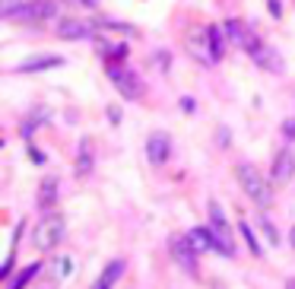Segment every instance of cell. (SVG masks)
<instances>
[{"instance_id": "1", "label": "cell", "mask_w": 295, "mask_h": 289, "mask_svg": "<svg viewBox=\"0 0 295 289\" xmlns=\"http://www.w3.org/2000/svg\"><path fill=\"white\" fill-rule=\"evenodd\" d=\"M226 29L219 26H207V29H197L184 39V48L191 51L194 61H204V64H216L223 58V45H226Z\"/></svg>"}, {"instance_id": "2", "label": "cell", "mask_w": 295, "mask_h": 289, "mask_svg": "<svg viewBox=\"0 0 295 289\" xmlns=\"http://www.w3.org/2000/svg\"><path fill=\"white\" fill-rule=\"evenodd\" d=\"M235 175H238V185H242V191H245L261 210H270V207H273V188H270L267 178L251 166V162H242V166L235 169Z\"/></svg>"}, {"instance_id": "3", "label": "cell", "mask_w": 295, "mask_h": 289, "mask_svg": "<svg viewBox=\"0 0 295 289\" xmlns=\"http://www.w3.org/2000/svg\"><path fill=\"white\" fill-rule=\"evenodd\" d=\"M61 239H64V216L61 213H48L32 232V242L39 251H54L61 245Z\"/></svg>"}, {"instance_id": "4", "label": "cell", "mask_w": 295, "mask_h": 289, "mask_svg": "<svg viewBox=\"0 0 295 289\" xmlns=\"http://www.w3.org/2000/svg\"><path fill=\"white\" fill-rule=\"evenodd\" d=\"M108 80L115 83V89L127 99V102H137V99H143V83H140V77L134 74L127 64H108Z\"/></svg>"}, {"instance_id": "5", "label": "cell", "mask_w": 295, "mask_h": 289, "mask_svg": "<svg viewBox=\"0 0 295 289\" xmlns=\"http://www.w3.org/2000/svg\"><path fill=\"white\" fill-rule=\"evenodd\" d=\"M210 226H213V232H216V242H219V255L223 258H235V232H232V226H229V220L223 216V207H219L216 201L210 204Z\"/></svg>"}, {"instance_id": "6", "label": "cell", "mask_w": 295, "mask_h": 289, "mask_svg": "<svg viewBox=\"0 0 295 289\" xmlns=\"http://www.w3.org/2000/svg\"><path fill=\"white\" fill-rule=\"evenodd\" d=\"M251 58H254V64L257 67H264V70H270V74H283V58L276 54L270 45H264L257 35H251V42H248V48H245Z\"/></svg>"}, {"instance_id": "7", "label": "cell", "mask_w": 295, "mask_h": 289, "mask_svg": "<svg viewBox=\"0 0 295 289\" xmlns=\"http://www.w3.org/2000/svg\"><path fill=\"white\" fill-rule=\"evenodd\" d=\"M197 255H200V251H197L191 236H175L172 239V258H175L178 267L188 270V274H197Z\"/></svg>"}, {"instance_id": "8", "label": "cell", "mask_w": 295, "mask_h": 289, "mask_svg": "<svg viewBox=\"0 0 295 289\" xmlns=\"http://www.w3.org/2000/svg\"><path fill=\"white\" fill-rule=\"evenodd\" d=\"M54 4H45V0H35V4H29V7H20V10H13L7 20L10 23H39V20H51L54 16Z\"/></svg>"}, {"instance_id": "9", "label": "cell", "mask_w": 295, "mask_h": 289, "mask_svg": "<svg viewBox=\"0 0 295 289\" xmlns=\"http://www.w3.org/2000/svg\"><path fill=\"white\" fill-rule=\"evenodd\" d=\"M169 156H172V137L165 131L150 134V140H146V159L153 166H162V162H169Z\"/></svg>"}, {"instance_id": "10", "label": "cell", "mask_w": 295, "mask_h": 289, "mask_svg": "<svg viewBox=\"0 0 295 289\" xmlns=\"http://www.w3.org/2000/svg\"><path fill=\"white\" fill-rule=\"evenodd\" d=\"M92 32H96V23H89V20H77V16H70V20H61V23H58V39H67V42L89 39Z\"/></svg>"}, {"instance_id": "11", "label": "cell", "mask_w": 295, "mask_h": 289, "mask_svg": "<svg viewBox=\"0 0 295 289\" xmlns=\"http://www.w3.org/2000/svg\"><path fill=\"white\" fill-rule=\"evenodd\" d=\"M270 178H273L276 185H289L292 178H295V153L292 150H280V153H276Z\"/></svg>"}, {"instance_id": "12", "label": "cell", "mask_w": 295, "mask_h": 289, "mask_svg": "<svg viewBox=\"0 0 295 289\" xmlns=\"http://www.w3.org/2000/svg\"><path fill=\"white\" fill-rule=\"evenodd\" d=\"M54 67H64V58L58 54H39V58H29L16 67V74H39V70H54Z\"/></svg>"}, {"instance_id": "13", "label": "cell", "mask_w": 295, "mask_h": 289, "mask_svg": "<svg viewBox=\"0 0 295 289\" xmlns=\"http://www.w3.org/2000/svg\"><path fill=\"white\" fill-rule=\"evenodd\" d=\"M223 29H226V39H229L232 45H238V48H248L251 35H254V32H248V26H245L242 20H229Z\"/></svg>"}, {"instance_id": "14", "label": "cell", "mask_w": 295, "mask_h": 289, "mask_svg": "<svg viewBox=\"0 0 295 289\" xmlns=\"http://www.w3.org/2000/svg\"><path fill=\"white\" fill-rule=\"evenodd\" d=\"M92 140L89 137H83L80 140V156H77V178H86L89 172H92Z\"/></svg>"}, {"instance_id": "15", "label": "cell", "mask_w": 295, "mask_h": 289, "mask_svg": "<svg viewBox=\"0 0 295 289\" xmlns=\"http://www.w3.org/2000/svg\"><path fill=\"white\" fill-rule=\"evenodd\" d=\"M58 201V178H45L42 188H39V207L51 210V204Z\"/></svg>"}, {"instance_id": "16", "label": "cell", "mask_w": 295, "mask_h": 289, "mask_svg": "<svg viewBox=\"0 0 295 289\" xmlns=\"http://www.w3.org/2000/svg\"><path fill=\"white\" fill-rule=\"evenodd\" d=\"M124 274V261H112L105 267V274L99 277V283H96V289H112L115 283H118V277Z\"/></svg>"}, {"instance_id": "17", "label": "cell", "mask_w": 295, "mask_h": 289, "mask_svg": "<svg viewBox=\"0 0 295 289\" xmlns=\"http://www.w3.org/2000/svg\"><path fill=\"white\" fill-rule=\"evenodd\" d=\"M42 274V264H29L26 270H20V274H16V280L10 283V289H26L29 283H32V277H39Z\"/></svg>"}, {"instance_id": "18", "label": "cell", "mask_w": 295, "mask_h": 289, "mask_svg": "<svg viewBox=\"0 0 295 289\" xmlns=\"http://www.w3.org/2000/svg\"><path fill=\"white\" fill-rule=\"evenodd\" d=\"M238 232L245 236V242H248V248H251V255H254V258H261V245H257V236H254V229H251L248 223H242V226H238Z\"/></svg>"}, {"instance_id": "19", "label": "cell", "mask_w": 295, "mask_h": 289, "mask_svg": "<svg viewBox=\"0 0 295 289\" xmlns=\"http://www.w3.org/2000/svg\"><path fill=\"white\" fill-rule=\"evenodd\" d=\"M257 226H261V232L267 236L270 245H280V236H276V229H273V223L267 220V216H257Z\"/></svg>"}, {"instance_id": "20", "label": "cell", "mask_w": 295, "mask_h": 289, "mask_svg": "<svg viewBox=\"0 0 295 289\" xmlns=\"http://www.w3.org/2000/svg\"><path fill=\"white\" fill-rule=\"evenodd\" d=\"M29 4H35V0H0V16H7L13 13V10H20V7H29Z\"/></svg>"}, {"instance_id": "21", "label": "cell", "mask_w": 295, "mask_h": 289, "mask_svg": "<svg viewBox=\"0 0 295 289\" xmlns=\"http://www.w3.org/2000/svg\"><path fill=\"white\" fill-rule=\"evenodd\" d=\"M45 121V108H35V115H32V121L29 124H23V137H32V131H35V124H42Z\"/></svg>"}, {"instance_id": "22", "label": "cell", "mask_w": 295, "mask_h": 289, "mask_svg": "<svg viewBox=\"0 0 295 289\" xmlns=\"http://www.w3.org/2000/svg\"><path fill=\"white\" fill-rule=\"evenodd\" d=\"M283 134H286L289 140H295V118H289V121L283 124Z\"/></svg>"}, {"instance_id": "23", "label": "cell", "mask_w": 295, "mask_h": 289, "mask_svg": "<svg viewBox=\"0 0 295 289\" xmlns=\"http://www.w3.org/2000/svg\"><path fill=\"white\" fill-rule=\"evenodd\" d=\"M270 13L273 16H283V4H280V0H270Z\"/></svg>"}, {"instance_id": "24", "label": "cell", "mask_w": 295, "mask_h": 289, "mask_svg": "<svg viewBox=\"0 0 295 289\" xmlns=\"http://www.w3.org/2000/svg\"><path fill=\"white\" fill-rule=\"evenodd\" d=\"M77 4H83V7H89V10H96V4H99V0H77Z\"/></svg>"}, {"instance_id": "25", "label": "cell", "mask_w": 295, "mask_h": 289, "mask_svg": "<svg viewBox=\"0 0 295 289\" xmlns=\"http://www.w3.org/2000/svg\"><path fill=\"white\" fill-rule=\"evenodd\" d=\"M286 289H295V280H286Z\"/></svg>"}, {"instance_id": "26", "label": "cell", "mask_w": 295, "mask_h": 289, "mask_svg": "<svg viewBox=\"0 0 295 289\" xmlns=\"http://www.w3.org/2000/svg\"><path fill=\"white\" fill-rule=\"evenodd\" d=\"M292 248H295V229H292Z\"/></svg>"}]
</instances>
